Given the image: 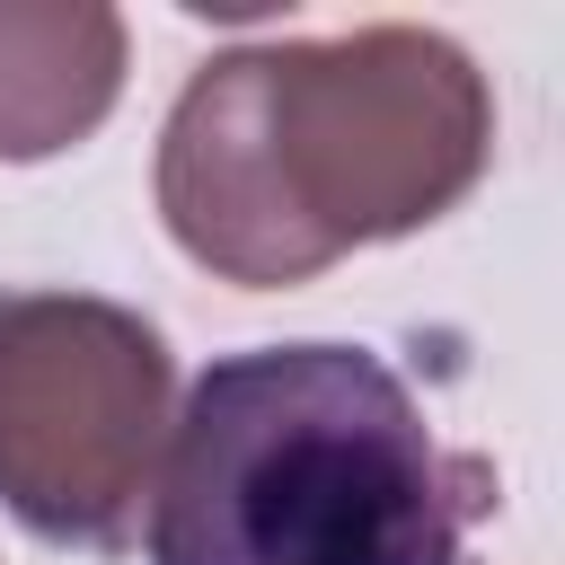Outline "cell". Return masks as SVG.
Returning <instances> with one entry per match:
<instances>
[{"label":"cell","mask_w":565,"mask_h":565,"mask_svg":"<svg viewBox=\"0 0 565 565\" xmlns=\"http://www.w3.org/2000/svg\"><path fill=\"white\" fill-rule=\"evenodd\" d=\"M494 159V88L441 26L265 35L212 53L159 124L168 238L238 282L291 291L353 247L433 230Z\"/></svg>","instance_id":"obj_1"},{"label":"cell","mask_w":565,"mask_h":565,"mask_svg":"<svg viewBox=\"0 0 565 565\" xmlns=\"http://www.w3.org/2000/svg\"><path fill=\"white\" fill-rule=\"evenodd\" d=\"M494 503L477 450H441L424 397L371 344L221 353L150 477V565H459Z\"/></svg>","instance_id":"obj_2"},{"label":"cell","mask_w":565,"mask_h":565,"mask_svg":"<svg viewBox=\"0 0 565 565\" xmlns=\"http://www.w3.org/2000/svg\"><path fill=\"white\" fill-rule=\"evenodd\" d=\"M177 424L168 335L97 291H0V512L124 556Z\"/></svg>","instance_id":"obj_3"},{"label":"cell","mask_w":565,"mask_h":565,"mask_svg":"<svg viewBox=\"0 0 565 565\" xmlns=\"http://www.w3.org/2000/svg\"><path fill=\"white\" fill-rule=\"evenodd\" d=\"M132 35L106 0H0V159L79 150L124 97Z\"/></svg>","instance_id":"obj_4"}]
</instances>
